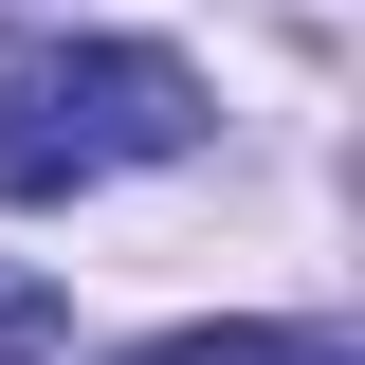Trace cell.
<instances>
[{
	"instance_id": "2",
	"label": "cell",
	"mask_w": 365,
	"mask_h": 365,
	"mask_svg": "<svg viewBox=\"0 0 365 365\" xmlns=\"http://www.w3.org/2000/svg\"><path fill=\"white\" fill-rule=\"evenodd\" d=\"M128 365H347L329 329H165V347H128Z\"/></svg>"
},
{
	"instance_id": "3",
	"label": "cell",
	"mask_w": 365,
	"mask_h": 365,
	"mask_svg": "<svg viewBox=\"0 0 365 365\" xmlns=\"http://www.w3.org/2000/svg\"><path fill=\"white\" fill-rule=\"evenodd\" d=\"M55 347V292H37V274H0V365H37Z\"/></svg>"
},
{
	"instance_id": "1",
	"label": "cell",
	"mask_w": 365,
	"mask_h": 365,
	"mask_svg": "<svg viewBox=\"0 0 365 365\" xmlns=\"http://www.w3.org/2000/svg\"><path fill=\"white\" fill-rule=\"evenodd\" d=\"M201 146V73L165 37H73L0 73V201H73V182H128Z\"/></svg>"
}]
</instances>
